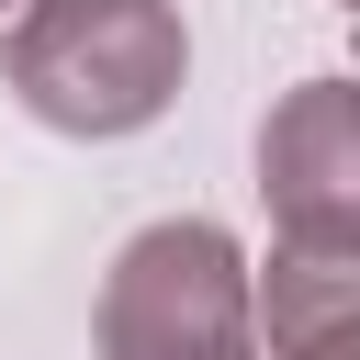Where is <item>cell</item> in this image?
Returning a JSON list of instances; mask_svg holds the SVG:
<instances>
[{
	"label": "cell",
	"instance_id": "cell-1",
	"mask_svg": "<svg viewBox=\"0 0 360 360\" xmlns=\"http://www.w3.org/2000/svg\"><path fill=\"white\" fill-rule=\"evenodd\" d=\"M191 45L169 0H34L11 22V90L56 135H135L169 112Z\"/></svg>",
	"mask_w": 360,
	"mask_h": 360
},
{
	"label": "cell",
	"instance_id": "cell-2",
	"mask_svg": "<svg viewBox=\"0 0 360 360\" xmlns=\"http://www.w3.org/2000/svg\"><path fill=\"white\" fill-rule=\"evenodd\" d=\"M101 360H259L236 248L214 225H146L101 281Z\"/></svg>",
	"mask_w": 360,
	"mask_h": 360
},
{
	"label": "cell",
	"instance_id": "cell-3",
	"mask_svg": "<svg viewBox=\"0 0 360 360\" xmlns=\"http://www.w3.org/2000/svg\"><path fill=\"white\" fill-rule=\"evenodd\" d=\"M360 135H349V90L338 79H315V90H292L281 112H270V135H259V180H270V225H281V248H349L360 236Z\"/></svg>",
	"mask_w": 360,
	"mask_h": 360
},
{
	"label": "cell",
	"instance_id": "cell-4",
	"mask_svg": "<svg viewBox=\"0 0 360 360\" xmlns=\"http://www.w3.org/2000/svg\"><path fill=\"white\" fill-rule=\"evenodd\" d=\"M270 360H349V248H281Z\"/></svg>",
	"mask_w": 360,
	"mask_h": 360
},
{
	"label": "cell",
	"instance_id": "cell-5",
	"mask_svg": "<svg viewBox=\"0 0 360 360\" xmlns=\"http://www.w3.org/2000/svg\"><path fill=\"white\" fill-rule=\"evenodd\" d=\"M0 11H11V0H0Z\"/></svg>",
	"mask_w": 360,
	"mask_h": 360
}]
</instances>
